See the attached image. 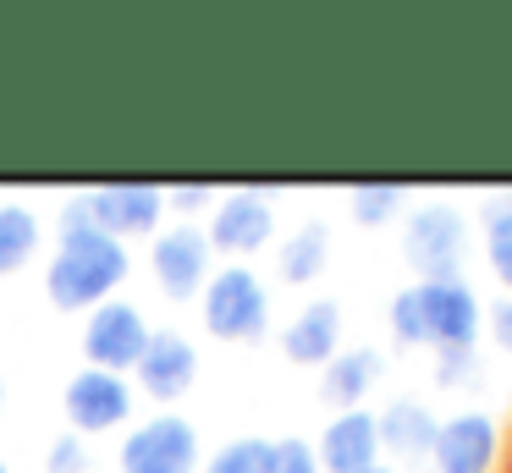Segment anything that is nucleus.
Returning a JSON list of instances; mask_svg holds the SVG:
<instances>
[{"label": "nucleus", "mask_w": 512, "mask_h": 473, "mask_svg": "<svg viewBox=\"0 0 512 473\" xmlns=\"http://www.w3.org/2000/svg\"><path fill=\"white\" fill-rule=\"evenodd\" d=\"M133 275V253L127 242L105 237L83 209V193H72L61 204L56 220V248H50V270H45V292L61 314H89V308L122 297V281Z\"/></svg>", "instance_id": "f257e3e1"}, {"label": "nucleus", "mask_w": 512, "mask_h": 473, "mask_svg": "<svg viewBox=\"0 0 512 473\" xmlns=\"http://www.w3.org/2000/svg\"><path fill=\"white\" fill-rule=\"evenodd\" d=\"M402 259L419 281H463V259H468V215L446 198L408 209L402 226Z\"/></svg>", "instance_id": "f03ea898"}, {"label": "nucleus", "mask_w": 512, "mask_h": 473, "mask_svg": "<svg viewBox=\"0 0 512 473\" xmlns=\"http://www.w3.org/2000/svg\"><path fill=\"white\" fill-rule=\"evenodd\" d=\"M199 319L215 341H259L270 330V286L248 264H221L199 292Z\"/></svg>", "instance_id": "7ed1b4c3"}, {"label": "nucleus", "mask_w": 512, "mask_h": 473, "mask_svg": "<svg viewBox=\"0 0 512 473\" xmlns=\"http://www.w3.org/2000/svg\"><path fill=\"white\" fill-rule=\"evenodd\" d=\"M204 468V446H199V424L171 407L138 418L127 429L122 451H116V473H199Z\"/></svg>", "instance_id": "20e7f679"}, {"label": "nucleus", "mask_w": 512, "mask_h": 473, "mask_svg": "<svg viewBox=\"0 0 512 473\" xmlns=\"http://www.w3.org/2000/svg\"><path fill=\"white\" fill-rule=\"evenodd\" d=\"M61 413H67V435L94 440V435H111V429L133 424L138 391H133L127 374L89 369V363H83V369L67 380V391H61Z\"/></svg>", "instance_id": "39448f33"}, {"label": "nucleus", "mask_w": 512, "mask_h": 473, "mask_svg": "<svg viewBox=\"0 0 512 473\" xmlns=\"http://www.w3.org/2000/svg\"><path fill=\"white\" fill-rule=\"evenodd\" d=\"M149 275H155L160 297L193 303L215 275V248H210V237H204V226H193V220L160 226L155 242H149Z\"/></svg>", "instance_id": "423d86ee"}, {"label": "nucleus", "mask_w": 512, "mask_h": 473, "mask_svg": "<svg viewBox=\"0 0 512 473\" xmlns=\"http://www.w3.org/2000/svg\"><path fill=\"white\" fill-rule=\"evenodd\" d=\"M149 336H155L149 314L138 303H127V297H111V303L83 314V358H89V369H111L133 380Z\"/></svg>", "instance_id": "0eeeda50"}, {"label": "nucleus", "mask_w": 512, "mask_h": 473, "mask_svg": "<svg viewBox=\"0 0 512 473\" xmlns=\"http://www.w3.org/2000/svg\"><path fill=\"white\" fill-rule=\"evenodd\" d=\"M204 237H210V248L221 253L226 264L254 259V253L270 248V237H276V198L259 193V187H232V193L215 198Z\"/></svg>", "instance_id": "6e6552de"}, {"label": "nucleus", "mask_w": 512, "mask_h": 473, "mask_svg": "<svg viewBox=\"0 0 512 473\" xmlns=\"http://www.w3.org/2000/svg\"><path fill=\"white\" fill-rule=\"evenodd\" d=\"M424 314V347L435 352H468L485 330V303L468 281H413Z\"/></svg>", "instance_id": "1a4fd4ad"}, {"label": "nucleus", "mask_w": 512, "mask_h": 473, "mask_svg": "<svg viewBox=\"0 0 512 473\" xmlns=\"http://www.w3.org/2000/svg\"><path fill=\"white\" fill-rule=\"evenodd\" d=\"M83 209H89V220L116 242L155 237V231L166 226V187H149V182L89 187V193H83Z\"/></svg>", "instance_id": "9d476101"}, {"label": "nucleus", "mask_w": 512, "mask_h": 473, "mask_svg": "<svg viewBox=\"0 0 512 473\" xmlns=\"http://www.w3.org/2000/svg\"><path fill=\"white\" fill-rule=\"evenodd\" d=\"M496 457H501V429L490 413L463 407V413L441 418V435H435L430 451L435 473H496Z\"/></svg>", "instance_id": "9b49d317"}, {"label": "nucleus", "mask_w": 512, "mask_h": 473, "mask_svg": "<svg viewBox=\"0 0 512 473\" xmlns=\"http://www.w3.org/2000/svg\"><path fill=\"white\" fill-rule=\"evenodd\" d=\"M380 424V457L391 462V468H424L435 451V435H441V418H435L430 402H419V396H397V402H386L375 413Z\"/></svg>", "instance_id": "f8f14e48"}, {"label": "nucleus", "mask_w": 512, "mask_h": 473, "mask_svg": "<svg viewBox=\"0 0 512 473\" xmlns=\"http://www.w3.org/2000/svg\"><path fill=\"white\" fill-rule=\"evenodd\" d=\"M133 380L149 402H182L193 391V380H199V347L182 330H155L133 369Z\"/></svg>", "instance_id": "ddd939ff"}, {"label": "nucleus", "mask_w": 512, "mask_h": 473, "mask_svg": "<svg viewBox=\"0 0 512 473\" xmlns=\"http://www.w3.org/2000/svg\"><path fill=\"white\" fill-rule=\"evenodd\" d=\"M314 457H320L325 473H369L380 468V424L369 407H353V413H331V424L314 440Z\"/></svg>", "instance_id": "4468645a"}, {"label": "nucleus", "mask_w": 512, "mask_h": 473, "mask_svg": "<svg viewBox=\"0 0 512 473\" xmlns=\"http://www.w3.org/2000/svg\"><path fill=\"white\" fill-rule=\"evenodd\" d=\"M281 352L303 369H325L342 352V303L336 297H314L281 325Z\"/></svg>", "instance_id": "2eb2a0df"}, {"label": "nucleus", "mask_w": 512, "mask_h": 473, "mask_svg": "<svg viewBox=\"0 0 512 473\" xmlns=\"http://www.w3.org/2000/svg\"><path fill=\"white\" fill-rule=\"evenodd\" d=\"M386 374V358L375 347H342L331 363L320 369V396L336 407V413H353V407L369 402V391Z\"/></svg>", "instance_id": "dca6fc26"}, {"label": "nucleus", "mask_w": 512, "mask_h": 473, "mask_svg": "<svg viewBox=\"0 0 512 473\" xmlns=\"http://www.w3.org/2000/svg\"><path fill=\"white\" fill-rule=\"evenodd\" d=\"M325 264H331V226H325V220H303V226H292L287 237H281L276 275L287 286H314L325 275Z\"/></svg>", "instance_id": "f3484780"}, {"label": "nucleus", "mask_w": 512, "mask_h": 473, "mask_svg": "<svg viewBox=\"0 0 512 473\" xmlns=\"http://www.w3.org/2000/svg\"><path fill=\"white\" fill-rule=\"evenodd\" d=\"M39 242H45V226H39L34 209L17 204V198H0V275L23 270L39 253Z\"/></svg>", "instance_id": "a211bd4d"}, {"label": "nucleus", "mask_w": 512, "mask_h": 473, "mask_svg": "<svg viewBox=\"0 0 512 473\" xmlns=\"http://www.w3.org/2000/svg\"><path fill=\"white\" fill-rule=\"evenodd\" d=\"M479 237H485V264L512 297V193L485 198V220H479Z\"/></svg>", "instance_id": "6ab92c4d"}, {"label": "nucleus", "mask_w": 512, "mask_h": 473, "mask_svg": "<svg viewBox=\"0 0 512 473\" xmlns=\"http://www.w3.org/2000/svg\"><path fill=\"white\" fill-rule=\"evenodd\" d=\"M276 457H281V440L237 435V440H226L221 451H210L199 473H276Z\"/></svg>", "instance_id": "aec40b11"}, {"label": "nucleus", "mask_w": 512, "mask_h": 473, "mask_svg": "<svg viewBox=\"0 0 512 473\" xmlns=\"http://www.w3.org/2000/svg\"><path fill=\"white\" fill-rule=\"evenodd\" d=\"M402 209H408V193H402L397 182H375V187H353V193H347V215H353L364 231L391 226Z\"/></svg>", "instance_id": "412c9836"}, {"label": "nucleus", "mask_w": 512, "mask_h": 473, "mask_svg": "<svg viewBox=\"0 0 512 473\" xmlns=\"http://www.w3.org/2000/svg\"><path fill=\"white\" fill-rule=\"evenodd\" d=\"M386 325L402 347H424V314H419V286H402L386 308Z\"/></svg>", "instance_id": "4be33fe9"}, {"label": "nucleus", "mask_w": 512, "mask_h": 473, "mask_svg": "<svg viewBox=\"0 0 512 473\" xmlns=\"http://www.w3.org/2000/svg\"><path fill=\"white\" fill-rule=\"evenodd\" d=\"M479 380V352H441L435 358V385H446V391H463V385Z\"/></svg>", "instance_id": "5701e85b"}, {"label": "nucleus", "mask_w": 512, "mask_h": 473, "mask_svg": "<svg viewBox=\"0 0 512 473\" xmlns=\"http://www.w3.org/2000/svg\"><path fill=\"white\" fill-rule=\"evenodd\" d=\"M50 473H94V457H89V440L78 435H61L50 440V457H45Z\"/></svg>", "instance_id": "b1692460"}, {"label": "nucleus", "mask_w": 512, "mask_h": 473, "mask_svg": "<svg viewBox=\"0 0 512 473\" xmlns=\"http://www.w3.org/2000/svg\"><path fill=\"white\" fill-rule=\"evenodd\" d=\"M215 187H166V209H177L182 220H193V215H210L215 209Z\"/></svg>", "instance_id": "393cba45"}, {"label": "nucleus", "mask_w": 512, "mask_h": 473, "mask_svg": "<svg viewBox=\"0 0 512 473\" xmlns=\"http://www.w3.org/2000/svg\"><path fill=\"white\" fill-rule=\"evenodd\" d=\"M276 473H325L320 457H314V440H281Z\"/></svg>", "instance_id": "a878e982"}, {"label": "nucleus", "mask_w": 512, "mask_h": 473, "mask_svg": "<svg viewBox=\"0 0 512 473\" xmlns=\"http://www.w3.org/2000/svg\"><path fill=\"white\" fill-rule=\"evenodd\" d=\"M485 330H490V341L512 358V297H496V303L485 308Z\"/></svg>", "instance_id": "bb28decb"}, {"label": "nucleus", "mask_w": 512, "mask_h": 473, "mask_svg": "<svg viewBox=\"0 0 512 473\" xmlns=\"http://www.w3.org/2000/svg\"><path fill=\"white\" fill-rule=\"evenodd\" d=\"M369 473H402V468H391V462H380V468H369Z\"/></svg>", "instance_id": "cd10ccee"}, {"label": "nucleus", "mask_w": 512, "mask_h": 473, "mask_svg": "<svg viewBox=\"0 0 512 473\" xmlns=\"http://www.w3.org/2000/svg\"><path fill=\"white\" fill-rule=\"evenodd\" d=\"M0 418H6V380H0Z\"/></svg>", "instance_id": "c85d7f7f"}, {"label": "nucleus", "mask_w": 512, "mask_h": 473, "mask_svg": "<svg viewBox=\"0 0 512 473\" xmlns=\"http://www.w3.org/2000/svg\"><path fill=\"white\" fill-rule=\"evenodd\" d=\"M0 473H12V468H6V457H0Z\"/></svg>", "instance_id": "c756f323"}]
</instances>
